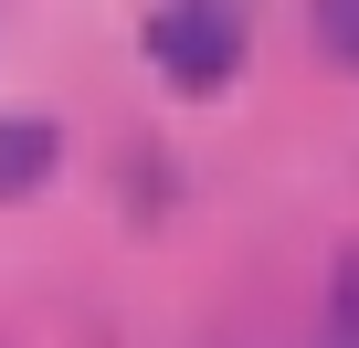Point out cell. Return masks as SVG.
Segmentation results:
<instances>
[{
    "label": "cell",
    "mask_w": 359,
    "mask_h": 348,
    "mask_svg": "<svg viewBox=\"0 0 359 348\" xmlns=\"http://www.w3.org/2000/svg\"><path fill=\"white\" fill-rule=\"evenodd\" d=\"M148 53L180 95H222L243 74V11L233 0H169V11L148 22Z\"/></svg>",
    "instance_id": "obj_1"
},
{
    "label": "cell",
    "mask_w": 359,
    "mask_h": 348,
    "mask_svg": "<svg viewBox=\"0 0 359 348\" xmlns=\"http://www.w3.org/2000/svg\"><path fill=\"white\" fill-rule=\"evenodd\" d=\"M53 169H64V137H53V116H0V201H32Z\"/></svg>",
    "instance_id": "obj_2"
},
{
    "label": "cell",
    "mask_w": 359,
    "mask_h": 348,
    "mask_svg": "<svg viewBox=\"0 0 359 348\" xmlns=\"http://www.w3.org/2000/svg\"><path fill=\"white\" fill-rule=\"evenodd\" d=\"M306 11H317V43L359 74V0H306Z\"/></svg>",
    "instance_id": "obj_3"
},
{
    "label": "cell",
    "mask_w": 359,
    "mask_h": 348,
    "mask_svg": "<svg viewBox=\"0 0 359 348\" xmlns=\"http://www.w3.org/2000/svg\"><path fill=\"white\" fill-rule=\"evenodd\" d=\"M338 327H348V337H359V243H348V253H338Z\"/></svg>",
    "instance_id": "obj_4"
}]
</instances>
